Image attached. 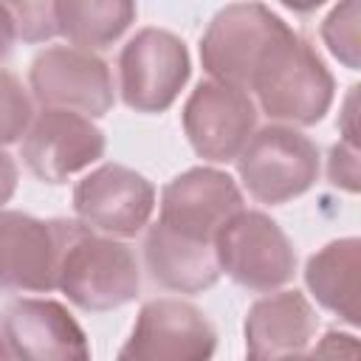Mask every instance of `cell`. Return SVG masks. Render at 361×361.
I'll return each mask as SVG.
<instances>
[{"instance_id":"obj_3","label":"cell","mask_w":361,"mask_h":361,"mask_svg":"<svg viewBox=\"0 0 361 361\" xmlns=\"http://www.w3.org/2000/svg\"><path fill=\"white\" fill-rule=\"evenodd\" d=\"M234 161L245 192L268 206L305 195L319 178V147L305 133L285 124L254 130Z\"/></svg>"},{"instance_id":"obj_20","label":"cell","mask_w":361,"mask_h":361,"mask_svg":"<svg viewBox=\"0 0 361 361\" xmlns=\"http://www.w3.org/2000/svg\"><path fill=\"white\" fill-rule=\"evenodd\" d=\"M31 118H34V102L28 90L14 73L0 71V147L20 141Z\"/></svg>"},{"instance_id":"obj_6","label":"cell","mask_w":361,"mask_h":361,"mask_svg":"<svg viewBox=\"0 0 361 361\" xmlns=\"http://www.w3.org/2000/svg\"><path fill=\"white\" fill-rule=\"evenodd\" d=\"M243 209V192L228 172L192 166L164 186L155 226L180 243L214 248L217 231Z\"/></svg>"},{"instance_id":"obj_22","label":"cell","mask_w":361,"mask_h":361,"mask_svg":"<svg viewBox=\"0 0 361 361\" xmlns=\"http://www.w3.org/2000/svg\"><path fill=\"white\" fill-rule=\"evenodd\" d=\"M358 338L355 333H341V330H327L316 344L307 350L285 358V361H358Z\"/></svg>"},{"instance_id":"obj_17","label":"cell","mask_w":361,"mask_h":361,"mask_svg":"<svg viewBox=\"0 0 361 361\" xmlns=\"http://www.w3.org/2000/svg\"><path fill=\"white\" fill-rule=\"evenodd\" d=\"M358 268L361 240L341 237L319 248L305 265V282L316 302L350 327L358 324Z\"/></svg>"},{"instance_id":"obj_23","label":"cell","mask_w":361,"mask_h":361,"mask_svg":"<svg viewBox=\"0 0 361 361\" xmlns=\"http://www.w3.org/2000/svg\"><path fill=\"white\" fill-rule=\"evenodd\" d=\"M327 175H330V183L333 186H341L347 192H358V147L353 144H336L330 149V166H327Z\"/></svg>"},{"instance_id":"obj_8","label":"cell","mask_w":361,"mask_h":361,"mask_svg":"<svg viewBox=\"0 0 361 361\" xmlns=\"http://www.w3.org/2000/svg\"><path fill=\"white\" fill-rule=\"evenodd\" d=\"M217 333L200 307L158 296L141 305L116 361H212Z\"/></svg>"},{"instance_id":"obj_14","label":"cell","mask_w":361,"mask_h":361,"mask_svg":"<svg viewBox=\"0 0 361 361\" xmlns=\"http://www.w3.org/2000/svg\"><path fill=\"white\" fill-rule=\"evenodd\" d=\"M62 234L65 220H39L23 212H0V290H54Z\"/></svg>"},{"instance_id":"obj_24","label":"cell","mask_w":361,"mask_h":361,"mask_svg":"<svg viewBox=\"0 0 361 361\" xmlns=\"http://www.w3.org/2000/svg\"><path fill=\"white\" fill-rule=\"evenodd\" d=\"M14 189H17V164L8 152L0 149V212L11 200Z\"/></svg>"},{"instance_id":"obj_18","label":"cell","mask_w":361,"mask_h":361,"mask_svg":"<svg viewBox=\"0 0 361 361\" xmlns=\"http://www.w3.org/2000/svg\"><path fill=\"white\" fill-rule=\"evenodd\" d=\"M56 28L79 51H102L110 48L133 23L135 3L130 0H59L54 3Z\"/></svg>"},{"instance_id":"obj_15","label":"cell","mask_w":361,"mask_h":361,"mask_svg":"<svg viewBox=\"0 0 361 361\" xmlns=\"http://www.w3.org/2000/svg\"><path fill=\"white\" fill-rule=\"evenodd\" d=\"M316 327L319 316L302 290H271L245 313V361H285L313 344Z\"/></svg>"},{"instance_id":"obj_16","label":"cell","mask_w":361,"mask_h":361,"mask_svg":"<svg viewBox=\"0 0 361 361\" xmlns=\"http://www.w3.org/2000/svg\"><path fill=\"white\" fill-rule=\"evenodd\" d=\"M144 262L152 282L175 293H200L220 279V265L212 245L180 243L155 223L144 237Z\"/></svg>"},{"instance_id":"obj_9","label":"cell","mask_w":361,"mask_h":361,"mask_svg":"<svg viewBox=\"0 0 361 361\" xmlns=\"http://www.w3.org/2000/svg\"><path fill=\"white\" fill-rule=\"evenodd\" d=\"M76 223L104 237H135L155 212V186L124 164H102L73 189Z\"/></svg>"},{"instance_id":"obj_10","label":"cell","mask_w":361,"mask_h":361,"mask_svg":"<svg viewBox=\"0 0 361 361\" xmlns=\"http://www.w3.org/2000/svg\"><path fill=\"white\" fill-rule=\"evenodd\" d=\"M180 118L192 149L203 161L228 164L257 130V104L248 90L206 79L189 93Z\"/></svg>"},{"instance_id":"obj_1","label":"cell","mask_w":361,"mask_h":361,"mask_svg":"<svg viewBox=\"0 0 361 361\" xmlns=\"http://www.w3.org/2000/svg\"><path fill=\"white\" fill-rule=\"evenodd\" d=\"M248 90L268 118L285 127H310L330 110L336 82L316 48L288 28L259 59Z\"/></svg>"},{"instance_id":"obj_13","label":"cell","mask_w":361,"mask_h":361,"mask_svg":"<svg viewBox=\"0 0 361 361\" xmlns=\"http://www.w3.org/2000/svg\"><path fill=\"white\" fill-rule=\"evenodd\" d=\"M14 361H90V344L73 313L54 299H14L0 316Z\"/></svg>"},{"instance_id":"obj_12","label":"cell","mask_w":361,"mask_h":361,"mask_svg":"<svg viewBox=\"0 0 361 361\" xmlns=\"http://www.w3.org/2000/svg\"><path fill=\"white\" fill-rule=\"evenodd\" d=\"M107 149L104 133L73 110L42 107L20 144V158L28 172L45 183H62L73 172L96 164Z\"/></svg>"},{"instance_id":"obj_4","label":"cell","mask_w":361,"mask_h":361,"mask_svg":"<svg viewBox=\"0 0 361 361\" xmlns=\"http://www.w3.org/2000/svg\"><path fill=\"white\" fill-rule=\"evenodd\" d=\"M220 274L237 285L271 293L288 285L296 274V251L288 234L265 212H237L214 237Z\"/></svg>"},{"instance_id":"obj_11","label":"cell","mask_w":361,"mask_h":361,"mask_svg":"<svg viewBox=\"0 0 361 361\" xmlns=\"http://www.w3.org/2000/svg\"><path fill=\"white\" fill-rule=\"evenodd\" d=\"M31 93L42 107L73 110L79 116H104L113 102V76L102 56L71 45H54L34 56Z\"/></svg>"},{"instance_id":"obj_7","label":"cell","mask_w":361,"mask_h":361,"mask_svg":"<svg viewBox=\"0 0 361 361\" xmlns=\"http://www.w3.org/2000/svg\"><path fill=\"white\" fill-rule=\"evenodd\" d=\"M186 42L166 28L135 31L118 54L121 102L135 113H164L189 82Z\"/></svg>"},{"instance_id":"obj_2","label":"cell","mask_w":361,"mask_h":361,"mask_svg":"<svg viewBox=\"0 0 361 361\" xmlns=\"http://www.w3.org/2000/svg\"><path fill=\"white\" fill-rule=\"evenodd\" d=\"M56 288L82 310H116L138 296L141 271L130 245L65 220Z\"/></svg>"},{"instance_id":"obj_21","label":"cell","mask_w":361,"mask_h":361,"mask_svg":"<svg viewBox=\"0 0 361 361\" xmlns=\"http://www.w3.org/2000/svg\"><path fill=\"white\" fill-rule=\"evenodd\" d=\"M6 8L14 23V37L25 42H45L59 34L54 3H6Z\"/></svg>"},{"instance_id":"obj_19","label":"cell","mask_w":361,"mask_h":361,"mask_svg":"<svg viewBox=\"0 0 361 361\" xmlns=\"http://www.w3.org/2000/svg\"><path fill=\"white\" fill-rule=\"evenodd\" d=\"M358 17H361V6L355 0H350V3L336 6L322 23L324 45L350 71H358V65H361V56H358V51H361V45H358Z\"/></svg>"},{"instance_id":"obj_5","label":"cell","mask_w":361,"mask_h":361,"mask_svg":"<svg viewBox=\"0 0 361 361\" xmlns=\"http://www.w3.org/2000/svg\"><path fill=\"white\" fill-rule=\"evenodd\" d=\"M290 25L262 3H231L220 8L200 37V62L214 82L248 90L265 51Z\"/></svg>"},{"instance_id":"obj_25","label":"cell","mask_w":361,"mask_h":361,"mask_svg":"<svg viewBox=\"0 0 361 361\" xmlns=\"http://www.w3.org/2000/svg\"><path fill=\"white\" fill-rule=\"evenodd\" d=\"M14 23H11V14L6 8V3H0V59H6L11 54V42H14Z\"/></svg>"},{"instance_id":"obj_26","label":"cell","mask_w":361,"mask_h":361,"mask_svg":"<svg viewBox=\"0 0 361 361\" xmlns=\"http://www.w3.org/2000/svg\"><path fill=\"white\" fill-rule=\"evenodd\" d=\"M0 361H14L11 353H8V344H6V338H3V333H0Z\"/></svg>"}]
</instances>
